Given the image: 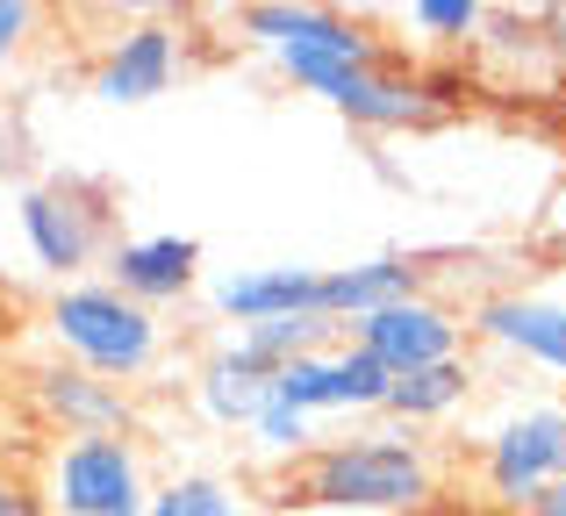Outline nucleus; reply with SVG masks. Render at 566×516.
<instances>
[{"instance_id":"27","label":"nucleus","mask_w":566,"mask_h":516,"mask_svg":"<svg viewBox=\"0 0 566 516\" xmlns=\"http://www.w3.org/2000/svg\"><path fill=\"white\" fill-rule=\"evenodd\" d=\"M430 516H495V509H467V503H438Z\"/></svg>"},{"instance_id":"9","label":"nucleus","mask_w":566,"mask_h":516,"mask_svg":"<svg viewBox=\"0 0 566 516\" xmlns=\"http://www.w3.org/2000/svg\"><path fill=\"white\" fill-rule=\"evenodd\" d=\"M273 402L302 409L308 423H323V417H380L387 409V373L352 345V337H337V345L280 366L273 373Z\"/></svg>"},{"instance_id":"15","label":"nucleus","mask_w":566,"mask_h":516,"mask_svg":"<svg viewBox=\"0 0 566 516\" xmlns=\"http://www.w3.org/2000/svg\"><path fill=\"white\" fill-rule=\"evenodd\" d=\"M423 280H430L423 259H409V252H374L359 265H323V316H331L337 330H352V323L380 316V308L430 294Z\"/></svg>"},{"instance_id":"25","label":"nucleus","mask_w":566,"mask_h":516,"mask_svg":"<svg viewBox=\"0 0 566 516\" xmlns=\"http://www.w3.org/2000/svg\"><path fill=\"white\" fill-rule=\"evenodd\" d=\"M538 14H545V57L566 65V8H538Z\"/></svg>"},{"instance_id":"11","label":"nucleus","mask_w":566,"mask_h":516,"mask_svg":"<svg viewBox=\"0 0 566 516\" xmlns=\"http://www.w3.org/2000/svg\"><path fill=\"white\" fill-rule=\"evenodd\" d=\"M208 308H216V323H237V330H259L280 316H323V265H230L208 280Z\"/></svg>"},{"instance_id":"19","label":"nucleus","mask_w":566,"mask_h":516,"mask_svg":"<svg viewBox=\"0 0 566 516\" xmlns=\"http://www.w3.org/2000/svg\"><path fill=\"white\" fill-rule=\"evenodd\" d=\"M151 516H251L244 488L222 474H172L151 488V503H144Z\"/></svg>"},{"instance_id":"5","label":"nucleus","mask_w":566,"mask_h":516,"mask_svg":"<svg viewBox=\"0 0 566 516\" xmlns=\"http://www.w3.org/2000/svg\"><path fill=\"white\" fill-rule=\"evenodd\" d=\"M51 516H137L151 503V466L137 438H65L43 466Z\"/></svg>"},{"instance_id":"20","label":"nucleus","mask_w":566,"mask_h":516,"mask_svg":"<svg viewBox=\"0 0 566 516\" xmlns=\"http://www.w3.org/2000/svg\"><path fill=\"white\" fill-rule=\"evenodd\" d=\"M401 22H409L423 43H438V51L459 57L467 43H481L488 8H481V0H416V8H401Z\"/></svg>"},{"instance_id":"21","label":"nucleus","mask_w":566,"mask_h":516,"mask_svg":"<svg viewBox=\"0 0 566 516\" xmlns=\"http://www.w3.org/2000/svg\"><path fill=\"white\" fill-rule=\"evenodd\" d=\"M244 438H251V445L265 452V460H287V466H302L308 452L323 445V431H316V423H308L302 409L273 402V394H265V409H259V417H251V431H244Z\"/></svg>"},{"instance_id":"23","label":"nucleus","mask_w":566,"mask_h":516,"mask_svg":"<svg viewBox=\"0 0 566 516\" xmlns=\"http://www.w3.org/2000/svg\"><path fill=\"white\" fill-rule=\"evenodd\" d=\"M36 29H43V8H29V0H0V80H8V65L29 51Z\"/></svg>"},{"instance_id":"6","label":"nucleus","mask_w":566,"mask_h":516,"mask_svg":"<svg viewBox=\"0 0 566 516\" xmlns=\"http://www.w3.org/2000/svg\"><path fill=\"white\" fill-rule=\"evenodd\" d=\"M14 223H22L29 259H36L43 273L57 280V287L86 280L101 259H108V215H101V201L86 194V187H72V180H36V187H22V201H14Z\"/></svg>"},{"instance_id":"26","label":"nucleus","mask_w":566,"mask_h":516,"mask_svg":"<svg viewBox=\"0 0 566 516\" xmlns=\"http://www.w3.org/2000/svg\"><path fill=\"white\" fill-rule=\"evenodd\" d=\"M531 516H566V488H553V495H545V503L531 509Z\"/></svg>"},{"instance_id":"2","label":"nucleus","mask_w":566,"mask_h":516,"mask_svg":"<svg viewBox=\"0 0 566 516\" xmlns=\"http://www.w3.org/2000/svg\"><path fill=\"white\" fill-rule=\"evenodd\" d=\"M43 330H51L57 359L86 366V373L115 380V388H137L166 366V316L137 308L129 294H115L108 280H72L51 294L43 308Z\"/></svg>"},{"instance_id":"4","label":"nucleus","mask_w":566,"mask_h":516,"mask_svg":"<svg viewBox=\"0 0 566 516\" xmlns=\"http://www.w3.org/2000/svg\"><path fill=\"white\" fill-rule=\"evenodd\" d=\"M481 509L531 516L566 481V402H516L488 423L481 452Z\"/></svg>"},{"instance_id":"7","label":"nucleus","mask_w":566,"mask_h":516,"mask_svg":"<svg viewBox=\"0 0 566 516\" xmlns=\"http://www.w3.org/2000/svg\"><path fill=\"white\" fill-rule=\"evenodd\" d=\"M180 72H187L180 22H166V14H137V22H123L108 43H101L86 86H94V101H108V108H144V101L172 94Z\"/></svg>"},{"instance_id":"17","label":"nucleus","mask_w":566,"mask_h":516,"mask_svg":"<svg viewBox=\"0 0 566 516\" xmlns=\"http://www.w3.org/2000/svg\"><path fill=\"white\" fill-rule=\"evenodd\" d=\"M467 402H473V366L444 359V366H423V373L387 380V409H380V417L395 423V431H430V423L459 417Z\"/></svg>"},{"instance_id":"8","label":"nucleus","mask_w":566,"mask_h":516,"mask_svg":"<svg viewBox=\"0 0 566 516\" xmlns=\"http://www.w3.org/2000/svg\"><path fill=\"white\" fill-rule=\"evenodd\" d=\"M345 337L380 366L387 380L423 373V366H444V359H467V316H459L452 302H438V294H416V302L380 308V316L352 323Z\"/></svg>"},{"instance_id":"1","label":"nucleus","mask_w":566,"mask_h":516,"mask_svg":"<svg viewBox=\"0 0 566 516\" xmlns=\"http://www.w3.org/2000/svg\"><path fill=\"white\" fill-rule=\"evenodd\" d=\"M444 495V452L423 431H345L323 438L287 474L280 509H323V516H430Z\"/></svg>"},{"instance_id":"3","label":"nucleus","mask_w":566,"mask_h":516,"mask_svg":"<svg viewBox=\"0 0 566 516\" xmlns=\"http://www.w3.org/2000/svg\"><path fill=\"white\" fill-rule=\"evenodd\" d=\"M237 36H244L251 51L273 57V72L294 86V94H316V86L374 65L387 51L366 14L308 8V0H251V8H237Z\"/></svg>"},{"instance_id":"10","label":"nucleus","mask_w":566,"mask_h":516,"mask_svg":"<svg viewBox=\"0 0 566 516\" xmlns=\"http://www.w3.org/2000/svg\"><path fill=\"white\" fill-rule=\"evenodd\" d=\"M467 337L488 351H510V359L538 366V373L566 380V302L559 294H524V287H495L473 302Z\"/></svg>"},{"instance_id":"14","label":"nucleus","mask_w":566,"mask_h":516,"mask_svg":"<svg viewBox=\"0 0 566 516\" xmlns=\"http://www.w3.org/2000/svg\"><path fill=\"white\" fill-rule=\"evenodd\" d=\"M29 402H36V417L57 423L65 438H129L137 431L129 388L86 373V366H65V359H43L36 373H29Z\"/></svg>"},{"instance_id":"12","label":"nucleus","mask_w":566,"mask_h":516,"mask_svg":"<svg viewBox=\"0 0 566 516\" xmlns=\"http://www.w3.org/2000/svg\"><path fill=\"white\" fill-rule=\"evenodd\" d=\"M316 101L331 115H345L352 129H366V137H401V129L438 123L430 101H423V86H416V65H401L395 51H380L374 65H359V72H345V80L316 86Z\"/></svg>"},{"instance_id":"16","label":"nucleus","mask_w":566,"mask_h":516,"mask_svg":"<svg viewBox=\"0 0 566 516\" xmlns=\"http://www.w3.org/2000/svg\"><path fill=\"white\" fill-rule=\"evenodd\" d=\"M265 394H273V373H265L237 337L208 345V359L193 366V409H201V423H216V431H251Z\"/></svg>"},{"instance_id":"22","label":"nucleus","mask_w":566,"mask_h":516,"mask_svg":"<svg viewBox=\"0 0 566 516\" xmlns=\"http://www.w3.org/2000/svg\"><path fill=\"white\" fill-rule=\"evenodd\" d=\"M416 86H423L430 115H452V108H467V101H473V72L459 65V57H438V65H416Z\"/></svg>"},{"instance_id":"29","label":"nucleus","mask_w":566,"mask_h":516,"mask_svg":"<svg viewBox=\"0 0 566 516\" xmlns=\"http://www.w3.org/2000/svg\"><path fill=\"white\" fill-rule=\"evenodd\" d=\"M137 516H151V509H137Z\"/></svg>"},{"instance_id":"18","label":"nucleus","mask_w":566,"mask_h":516,"mask_svg":"<svg viewBox=\"0 0 566 516\" xmlns=\"http://www.w3.org/2000/svg\"><path fill=\"white\" fill-rule=\"evenodd\" d=\"M337 337H345V330H337L331 316H280V323H259V330H237V345H244L265 373H280V366L308 359V351L337 345Z\"/></svg>"},{"instance_id":"13","label":"nucleus","mask_w":566,"mask_h":516,"mask_svg":"<svg viewBox=\"0 0 566 516\" xmlns=\"http://www.w3.org/2000/svg\"><path fill=\"white\" fill-rule=\"evenodd\" d=\"M101 265H108V287H115V294H129L137 308L166 316V308H180L187 294L201 287V238H187V230L115 238Z\"/></svg>"},{"instance_id":"24","label":"nucleus","mask_w":566,"mask_h":516,"mask_svg":"<svg viewBox=\"0 0 566 516\" xmlns=\"http://www.w3.org/2000/svg\"><path fill=\"white\" fill-rule=\"evenodd\" d=\"M0 516H51V503H43V488H29L22 474L0 466Z\"/></svg>"},{"instance_id":"28","label":"nucleus","mask_w":566,"mask_h":516,"mask_svg":"<svg viewBox=\"0 0 566 516\" xmlns=\"http://www.w3.org/2000/svg\"><path fill=\"white\" fill-rule=\"evenodd\" d=\"M280 516H323V509H280Z\"/></svg>"}]
</instances>
